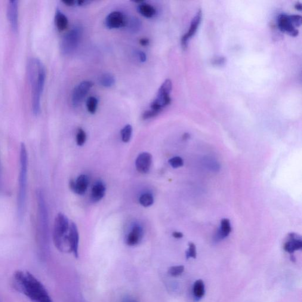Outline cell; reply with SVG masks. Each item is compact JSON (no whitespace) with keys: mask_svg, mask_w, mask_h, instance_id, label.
I'll use <instances>...</instances> for the list:
<instances>
[{"mask_svg":"<svg viewBox=\"0 0 302 302\" xmlns=\"http://www.w3.org/2000/svg\"><path fill=\"white\" fill-rule=\"evenodd\" d=\"M231 232H232V227H231L230 222L229 219L224 218L221 221V226L217 234V239L220 240L226 238L229 236Z\"/></svg>","mask_w":302,"mask_h":302,"instance_id":"obj_22","label":"cell"},{"mask_svg":"<svg viewBox=\"0 0 302 302\" xmlns=\"http://www.w3.org/2000/svg\"><path fill=\"white\" fill-rule=\"evenodd\" d=\"M89 2H91L89 1H86V0H78V1H76V5H78V6L85 5L86 4H88Z\"/></svg>","mask_w":302,"mask_h":302,"instance_id":"obj_36","label":"cell"},{"mask_svg":"<svg viewBox=\"0 0 302 302\" xmlns=\"http://www.w3.org/2000/svg\"><path fill=\"white\" fill-rule=\"evenodd\" d=\"M225 61L224 58L223 57H218L215 58L213 61V63L216 64V65H220V64H223Z\"/></svg>","mask_w":302,"mask_h":302,"instance_id":"obj_34","label":"cell"},{"mask_svg":"<svg viewBox=\"0 0 302 302\" xmlns=\"http://www.w3.org/2000/svg\"><path fill=\"white\" fill-rule=\"evenodd\" d=\"M126 26H127L129 32L132 33H136L140 30L142 23L139 18L132 17L129 20H127Z\"/></svg>","mask_w":302,"mask_h":302,"instance_id":"obj_23","label":"cell"},{"mask_svg":"<svg viewBox=\"0 0 302 302\" xmlns=\"http://www.w3.org/2000/svg\"><path fill=\"white\" fill-rule=\"evenodd\" d=\"M184 271L183 266H172L168 269L169 275L172 277H177L182 275Z\"/></svg>","mask_w":302,"mask_h":302,"instance_id":"obj_29","label":"cell"},{"mask_svg":"<svg viewBox=\"0 0 302 302\" xmlns=\"http://www.w3.org/2000/svg\"></svg>","mask_w":302,"mask_h":302,"instance_id":"obj_41","label":"cell"},{"mask_svg":"<svg viewBox=\"0 0 302 302\" xmlns=\"http://www.w3.org/2000/svg\"><path fill=\"white\" fill-rule=\"evenodd\" d=\"M106 187L103 182L97 181L92 187L91 199L92 202H97L102 199L105 195Z\"/></svg>","mask_w":302,"mask_h":302,"instance_id":"obj_18","label":"cell"},{"mask_svg":"<svg viewBox=\"0 0 302 302\" xmlns=\"http://www.w3.org/2000/svg\"><path fill=\"white\" fill-rule=\"evenodd\" d=\"M202 20V11L199 10L197 12L195 16L194 17L192 22H191L189 30L181 38V45L183 48H186L188 42L191 38L195 35L197 30H198L200 23Z\"/></svg>","mask_w":302,"mask_h":302,"instance_id":"obj_11","label":"cell"},{"mask_svg":"<svg viewBox=\"0 0 302 302\" xmlns=\"http://www.w3.org/2000/svg\"><path fill=\"white\" fill-rule=\"evenodd\" d=\"M82 37V28L79 26L73 28L61 40V53L64 55H69L75 52L81 43Z\"/></svg>","mask_w":302,"mask_h":302,"instance_id":"obj_7","label":"cell"},{"mask_svg":"<svg viewBox=\"0 0 302 302\" xmlns=\"http://www.w3.org/2000/svg\"><path fill=\"white\" fill-rule=\"evenodd\" d=\"M20 172L18 177V192L17 197V215L18 220L22 221L25 214L28 171V155L25 144L20 147Z\"/></svg>","mask_w":302,"mask_h":302,"instance_id":"obj_3","label":"cell"},{"mask_svg":"<svg viewBox=\"0 0 302 302\" xmlns=\"http://www.w3.org/2000/svg\"><path fill=\"white\" fill-rule=\"evenodd\" d=\"M197 257V249L196 246L193 243H190L189 244V249L186 252L187 259H189L190 258H196Z\"/></svg>","mask_w":302,"mask_h":302,"instance_id":"obj_31","label":"cell"},{"mask_svg":"<svg viewBox=\"0 0 302 302\" xmlns=\"http://www.w3.org/2000/svg\"><path fill=\"white\" fill-rule=\"evenodd\" d=\"M98 105V99L94 97L89 98L86 101V107H87L88 112L91 114H94L97 112Z\"/></svg>","mask_w":302,"mask_h":302,"instance_id":"obj_27","label":"cell"},{"mask_svg":"<svg viewBox=\"0 0 302 302\" xmlns=\"http://www.w3.org/2000/svg\"><path fill=\"white\" fill-rule=\"evenodd\" d=\"M89 184V177L86 175L82 174L76 181H70V187L74 193L79 195H83L87 191Z\"/></svg>","mask_w":302,"mask_h":302,"instance_id":"obj_15","label":"cell"},{"mask_svg":"<svg viewBox=\"0 0 302 302\" xmlns=\"http://www.w3.org/2000/svg\"><path fill=\"white\" fill-rule=\"evenodd\" d=\"M38 203V223H37V240L40 253L44 254L48 245V215L44 194L41 189L37 191Z\"/></svg>","mask_w":302,"mask_h":302,"instance_id":"obj_4","label":"cell"},{"mask_svg":"<svg viewBox=\"0 0 302 302\" xmlns=\"http://www.w3.org/2000/svg\"><path fill=\"white\" fill-rule=\"evenodd\" d=\"M101 85L104 88L112 87L115 83V78L110 73H104L101 75L100 80Z\"/></svg>","mask_w":302,"mask_h":302,"instance_id":"obj_24","label":"cell"},{"mask_svg":"<svg viewBox=\"0 0 302 302\" xmlns=\"http://www.w3.org/2000/svg\"><path fill=\"white\" fill-rule=\"evenodd\" d=\"M139 201H140L141 205L145 206V207H149V206L153 204V197L150 193H145L141 196Z\"/></svg>","mask_w":302,"mask_h":302,"instance_id":"obj_25","label":"cell"},{"mask_svg":"<svg viewBox=\"0 0 302 302\" xmlns=\"http://www.w3.org/2000/svg\"><path fill=\"white\" fill-rule=\"evenodd\" d=\"M138 11L143 16L147 18H152L156 13L155 8L152 5L147 4L145 1L139 4Z\"/></svg>","mask_w":302,"mask_h":302,"instance_id":"obj_21","label":"cell"},{"mask_svg":"<svg viewBox=\"0 0 302 302\" xmlns=\"http://www.w3.org/2000/svg\"><path fill=\"white\" fill-rule=\"evenodd\" d=\"M152 156L149 152H143L137 157L135 166L137 171L141 174H147L152 165Z\"/></svg>","mask_w":302,"mask_h":302,"instance_id":"obj_13","label":"cell"},{"mask_svg":"<svg viewBox=\"0 0 302 302\" xmlns=\"http://www.w3.org/2000/svg\"><path fill=\"white\" fill-rule=\"evenodd\" d=\"M54 20L55 26L59 32H63L68 27V19L59 9H57L55 11Z\"/></svg>","mask_w":302,"mask_h":302,"instance_id":"obj_19","label":"cell"},{"mask_svg":"<svg viewBox=\"0 0 302 302\" xmlns=\"http://www.w3.org/2000/svg\"><path fill=\"white\" fill-rule=\"evenodd\" d=\"M172 236L175 239H181L183 237V234L181 232H175L172 233Z\"/></svg>","mask_w":302,"mask_h":302,"instance_id":"obj_37","label":"cell"},{"mask_svg":"<svg viewBox=\"0 0 302 302\" xmlns=\"http://www.w3.org/2000/svg\"><path fill=\"white\" fill-rule=\"evenodd\" d=\"M193 294L194 300L199 301L205 295V285L202 280L199 279L194 282L193 287Z\"/></svg>","mask_w":302,"mask_h":302,"instance_id":"obj_20","label":"cell"},{"mask_svg":"<svg viewBox=\"0 0 302 302\" xmlns=\"http://www.w3.org/2000/svg\"><path fill=\"white\" fill-rule=\"evenodd\" d=\"M13 283L17 291L34 302H53L44 285L27 271L15 272Z\"/></svg>","mask_w":302,"mask_h":302,"instance_id":"obj_1","label":"cell"},{"mask_svg":"<svg viewBox=\"0 0 302 302\" xmlns=\"http://www.w3.org/2000/svg\"><path fill=\"white\" fill-rule=\"evenodd\" d=\"M172 89L170 79H166L159 88L156 97L151 103L150 109L143 114L144 120L150 119L158 116L162 110L171 102L170 97Z\"/></svg>","mask_w":302,"mask_h":302,"instance_id":"obj_5","label":"cell"},{"mask_svg":"<svg viewBox=\"0 0 302 302\" xmlns=\"http://www.w3.org/2000/svg\"><path fill=\"white\" fill-rule=\"evenodd\" d=\"M277 23L280 30L283 32L289 34L292 36H297L298 30L296 27H299L302 24V18L299 15H288L282 14L280 15L277 20Z\"/></svg>","mask_w":302,"mask_h":302,"instance_id":"obj_8","label":"cell"},{"mask_svg":"<svg viewBox=\"0 0 302 302\" xmlns=\"http://www.w3.org/2000/svg\"><path fill=\"white\" fill-rule=\"evenodd\" d=\"M70 226L68 218L62 213H58L55 218L53 228L54 244L61 252H70L68 234Z\"/></svg>","mask_w":302,"mask_h":302,"instance_id":"obj_6","label":"cell"},{"mask_svg":"<svg viewBox=\"0 0 302 302\" xmlns=\"http://www.w3.org/2000/svg\"><path fill=\"white\" fill-rule=\"evenodd\" d=\"M302 248V241L301 237L296 233H290L289 239L285 243L284 250L291 255L295 252L300 251Z\"/></svg>","mask_w":302,"mask_h":302,"instance_id":"obj_16","label":"cell"},{"mask_svg":"<svg viewBox=\"0 0 302 302\" xmlns=\"http://www.w3.org/2000/svg\"><path fill=\"white\" fill-rule=\"evenodd\" d=\"M137 55L141 62H145L147 60V55L143 51H137Z\"/></svg>","mask_w":302,"mask_h":302,"instance_id":"obj_32","label":"cell"},{"mask_svg":"<svg viewBox=\"0 0 302 302\" xmlns=\"http://www.w3.org/2000/svg\"><path fill=\"white\" fill-rule=\"evenodd\" d=\"M124 302H138L136 300H130V299H128V300H126Z\"/></svg>","mask_w":302,"mask_h":302,"instance_id":"obj_39","label":"cell"},{"mask_svg":"<svg viewBox=\"0 0 302 302\" xmlns=\"http://www.w3.org/2000/svg\"><path fill=\"white\" fill-rule=\"evenodd\" d=\"M125 15L120 11H113L106 18V26L109 29H119L126 26L127 23Z\"/></svg>","mask_w":302,"mask_h":302,"instance_id":"obj_10","label":"cell"},{"mask_svg":"<svg viewBox=\"0 0 302 302\" xmlns=\"http://www.w3.org/2000/svg\"><path fill=\"white\" fill-rule=\"evenodd\" d=\"M143 237V230L138 225H136L132 228L131 232L129 233L126 243L128 246H136L141 241Z\"/></svg>","mask_w":302,"mask_h":302,"instance_id":"obj_17","label":"cell"},{"mask_svg":"<svg viewBox=\"0 0 302 302\" xmlns=\"http://www.w3.org/2000/svg\"><path fill=\"white\" fill-rule=\"evenodd\" d=\"M68 241L70 252H72L75 256L78 258L79 257V235L78 227L73 222L70 226Z\"/></svg>","mask_w":302,"mask_h":302,"instance_id":"obj_14","label":"cell"},{"mask_svg":"<svg viewBox=\"0 0 302 302\" xmlns=\"http://www.w3.org/2000/svg\"><path fill=\"white\" fill-rule=\"evenodd\" d=\"M18 2L17 0L9 1L7 5V18L12 30L17 33L18 28Z\"/></svg>","mask_w":302,"mask_h":302,"instance_id":"obj_12","label":"cell"},{"mask_svg":"<svg viewBox=\"0 0 302 302\" xmlns=\"http://www.w3.org/2000/svg\"><path fill=\"white\" fill-rule=\"evenodd\" d=\"M92 86L93 83L88 81L82 82L76 86L72 95V103L74 107H78L81 104Z\"/></svg>","mask_w":302,"mask_h":302,"instance_id":"obj_9","label":"cell"},{"mask_svg":"<svg viewBox=\"0 0 302 302\" xmlns=\"http://www.w3.org/2000/svg\"><path fill=\"white\" fill-rule=\"evenodd\" d=\"M62 2L68 7H74L76 5V1L75 0H63Z\"/></svg>","mask_w":302,"mask_h":302,"instance_id":"obj_33","label":"cell"},{"mask_svg":"<svg viewBox=\"0 0 302 302\" xmlns=\"http://www.w3.org/2000/svg\"><path fill=\"white\" fill-rule=\"evenodd\" d=\"M0 174H1V171H0Z\"/></svg>","mask_w":302,"mask_h":302,"instance_id":"obj_40","label":"cell"},{"mask_svg":"<svg viewBox=\"0 0 302 302\" xmlns=\"http://www.w3.org/2000/svg\"><path fill=\"white\" fill-rule=\"evenodd\" d=\"M132 131V126L131 125H126L121 130V135L122 141L125 143H127L131 140Z\"/></svg>","mask_w":302,"mask_h":302,"instance_id":"obj_26","label":"cell"},{"mask_svg":"<svg viewBox=\"0 0 302 302\" xmlns=\"http://www.w3.org/2000/svg\"><path fill=\"white\" fill-rule=\"evenodd\" d=\"M27 72L28 80L32 88L33 112L37 116L41 110V97L46 78V69L41 60L32 58L28 61Z\"/></svg>","mask_w":302,"mask_h":302,"instance_id":"obj_2","label":"cell"},{"mask_svg":"<svg viewBox=\"0 0 302 302\" xmlns=\"http://www.w3.org/2000/svg\"><path fill=\"white\" fill-rule=\"evenodd\" d=\"M295 7H296V8L297 9V10H302V5H301V4H300V3H298V4L297 5H295Z\"/></svg>","mask_w":302,"mask_h":302,"instance_id":"obj_38","label":"cell"},{"mask_svg":"<svg viewBox=\"0 0 302 302\" xmlns=\"http://www.w3.org/2000/svg\"><path fill=\"white\" fill-rule=\"evenodd\" d=\"M140 43L143 46H147L150 44L149 39L143 38L140 40Z\"/></svg>","mask_w":302,"mask_h":302,"instance_id":"obj_35","label":"cell"},{"mask_svg":"<svg viewBox=\"0 0 302 302\" xmlns=\"http://www.w3.org/2000/svg\"><path fill=\"white\" fill-rule=\"evenodd\" d=\"M86 134L82 128H79L76 134V143L79 146H83L86 141Z\"/></svg>","mask_w":302,"mask_h":302,"instance_id":"obj_28","label":"cell"},{"mask_svg":"<svg viewBox=\"0 0 302 302\" xmlns=\"http://www.w3.org/2000/svg\"><path fill=\"white\" fill-rule=\"evenodd\" d=\"M169 164L174 168H178L184 165L183 159L180 156H175L169 160Z\"/></svg>","mask_w":302,"mask_h":302,"instance_id":"obj_30","label":"cell"}]
</instances>
